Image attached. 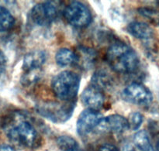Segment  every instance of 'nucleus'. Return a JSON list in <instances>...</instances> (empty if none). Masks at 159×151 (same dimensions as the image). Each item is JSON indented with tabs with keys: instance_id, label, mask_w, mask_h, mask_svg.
<instances>
[{
	"instance_id": "obj_1",
	"label": "nucleus",
	"mask_w": 159,
	"mask_h": 151,
	"mask_svg": "<svg viewBox=\"0 0 159 151\" xmlns=\"http://www.w3.org/2000/svg\"><path fill=\"white\" fill-rule=\"evenodd\" d=\"M2 128L7 137L20 146L34 148L38 147L41 138L26 115L13 112L8 115L2 122Z\"/></svg>"
},
{
	"instance_id": "obj_2",
	"label": "nucleus",
	"mask_w": 159,
	"mask_h": 151,
	"mask_svg": "<svg viewBox=\"0 0 159 151\" xmlns=\"http://www.w3.org/2000/svg\"><path fill=\"white\" fill-rule=\"evenodd\" d=\"M106 60L113 71L120 74L134 72L140 65L139 57L136 51L121 42L110 45L106 54Z\"/></svg>"
},
{
	"instance_id": "obj_3",
	"label": "nucleus",
	"mask_w": 159,
	"mask_h": 151,
	"mask_svg": "<svg viewBox=\"0 0 159 151\" xmlns=\"http://www.w3.org/2000/svg\"><path fill=\"white\" fill-rule=\"evenodd\" d=\"M80 82L79 74L71 71H65L53 78L51 89L59 100L71 102L77 96Z\"/></svg>"
},
{
	"instance_id": "obj_4",
	"label": "nucleus",
	"mask_w": 159,
	"mask_h": 151,
	"mask_svg": "<svg viewBox=\"0 0 159 151\" xmlns=\"http://www.w3.org/2000/svg\"><path fill=\"white\" fill-rule=\"evenodd\" d=\"M75 102H57L45 101L36 104L35 109L38 114L54 123H64L67 122L74 113Z\"/></svg>"
},
{
	"instance_id": "obj_5",
	"label": "nucleus",
	"mask_w": 159,
	"mask_h": 151,
	"mask_svg": "<svg viewBox=\"0 0 159 151\" xmlns=\"http://www.w3.org/2000/svg\"><path fill=\"white\" fill-rule=\"evenodd\" d=\"M64 16L69 24L77 28L86 27L92 21V14L89 8L80 2L74 1L64 10Z\"/></svg>"
},
{
	"instance_id": "obj_6",
	"label": "nucleus",
	"mask_w": 159,
	"mask_h": 151,
	"mask_svg": "<svg viewBox=\"0 0 159 151\" xmlns=\"http://www.w3.org/2000/svg\"><path fill=\"white\" fill-rule=\"evenodd\" d=\"M58 12L59 8L57 2L48 1L34 6L30 10V16L37 25L47 26L57 19Z\"/></svg>"
},
{
	"instance_id": "obj_7",
	"label": "nucleus",
	"mask_w": 159,
	"mask_h": 151,
	"mask_svg": "<svg viewBox=\"0 0 159 151\" xmlns=\"http://www.w3.org/2000/svg\"><path fill=\"white\" fill-rule=\"evenodd\" d=\"M122 99L125 102L137 105H150L153 101V95L150 90L138 82H132L122 91Z\"/></svg>"
},
{
	"instance_id": "obj_8",
	"label": "nucleus",
	"mask_w": 159,
	"mask_h": 151,
	"mask_svg": "<svg viewBox=\"0 0 159 151\" xmlns=\"http://www.w3.org/2000/svg\"><path fill=\"white\" fill-rule=\"evenodd\" d=\"M102 113L99 111L92 109H85L78 118L76 129L78 134L81 136H85L91 133L94 129L97 128L98 125L102 119Z\"/></svg>"
},
{
	"instance_id": "obj_9",
	"label": "nucleus",
	"mask_w": 159,
	"mask_h": 151,
	"mask_svg": "<svg viewBox=\"0 0 159 151\" xmlns=\"http://www.w3.org/2000/svg\"><path fill=\"white\" fill-rule=\"evenodd\" d=\"M102 133H123L130 129L128 119L118 114H113L103 117L97 127Z\"/></svg>"
},
{
	"instance_id": "obj_10",
	"label": "nucleus",
	"mask_w": 159,
	"mask_h": 151,
	"mask_svg": "<svg viewBox=\"0 0 159 151\" xmlns=\"http://www.w3.org/2000/svg\"><path fill=\"white\" fill-rule=\"evenodd\" d=\"M81 101L88 109L98 111L103 105L105 98L102 91L91 85L82 91Z\"/></svg>"
},
{
	"instance_id": "obj_11",
	"label": "nucleus",
	"mask_w": 159,
	"mask_h": 151,
	"mask_svg": "<svg viewBox=\"0 0 159 151\" xmlns=\"http://www.w3.org/2000/svg\"><path fill=\"white\" fill-rule=\"evenodd\" d=\"M46 53L43 51H34L23 57V70L25 73L38 71L46 61Z\"/></svg>"
},
{
	"instance_id": "obj_12",
	"label": "nucleus",
	"mask_w": 159,
	"mask_h": 151,
	"mask_svg": "<svg viewBox=\"0 0 159 151\" xmlns=\"http://www.w3.org/2000/svg\"><path fill=\"white\" fill-rule=\"evenodd\" d=\"M127 30L132 37L146 42L154 39L155 36V32L152 28L148 24L143 22H131L127 26Z\"/></svg>"
},
{
	"instance_id": "obj_13",
	"label": "nucleus",
	"mask_w": 159,
	"mask_h": 151,
	"mask_svg": "<svg viewBox=\"0 0 159 151\" xmlns=\"http://www.w3.org/2000/svg\"><path fill=\"white\" fill-rule=\"evenodd\" d=\"M75 53L76 54L75 64L82 69H89L96 62L97 53L92 48L80 46Z\"/></svg>"
},
{
	"instance_id": "obj_14",
	"label": "nucleus",
	"mask_w": 159,
	"mask_h": 151,
	"mask_svg": "<svg viewBox=\"0 0 159 151\" xmlns=\"http://www.w3.org/2000/svg\"><path fill=\"white\" fill-rule=\"evenodd\" d=\"M55 61L58 66L62 68L75 64L76 54L69 48H61L56 53Z\"/></svg>"
},
{
	"instance_id": "obj_15",
	"label": "nucleus",
	"mask_w": 159,
	"mask_h": 151,
	"mask_svg": "<svg viewBox=\"0 0 159 151\" xmlns=\"http://www.w3.org/2000/svg\"><path fill=\"white\" fill-rule=\"evenodd\" d=\"M92 85L103 91L113 86V78L104 71H98L92 77Z\"/></svg>"
},
{
	"instance_id": "obj_16",
	"label": "nucleus",
	"mask_w": 159,
	"mask_h": 151,
	"mask_svg": "<svg viewBox=\"0 0 159 151\" xmlns=\"http://www.w3.org/2000/svg\"><path fill=\"white\" fill-rule=\"evenodd\" d=\"M135 146L141 151H155L151 143L148 134L145 130H141L134 136Z\"/></svg>"
},
{
	"instance_id": "obj_17",
	"label": "nucleus",
	"mask_w": 159,
	"mask_h": 151,
	"mask_svg": "<svg viewBox=\"0 0 159 151\" xmlns=\"http://www.w3.org/2000/svg\"><path fill=\"white\" fill-rule=\"evenodd\" d=\"M15 19L5 7L0 6V32H6L13 27Z\"/></svg>"
},
{
	"instance_id": "obj_18",
	"label": "nucleus",
	"mask_w": 159,
	"mask_h": 151,
	"mask_svg": "<svg viewBox=\"0 0 159 151\" xmlns=\"http://www.w3.org/2000/svg\"><path fill=\"white\" fill-rule=\"evenodd\" d=\"M57 144L62 151H69L79 148V144L77 141L74 138L68 135H63L57 137Z\"/></svg>"
},
{
	"instance_id": "obj_19",
	"label": "nucleus",
	"mask_w": 159,
	"mask_h": 151,
	"mask_svg": "<svg viewBox=\"0 0 159 151\" xmlns=\"http://www.w3.org/2000/svg\"><path fill=\"white\" fill-rule=\"evenodd\" d=\"M138 12L152 23L159 26V12L158 10L149 7H141L138 9Z\"/></svg>"
},
{
	"instance_id": "obj_20",
	"label": "nucleus",
	"mask_w": 159,
	"mask_h": 151,
	"mask_svg": "<svg viewBox=\"0 0 159 151\" xmlns=\"http://www.w3.org/2000/svg\"><path fill=\"white\" fill-rule=\"evenodd\" d=\"M143 121H144V116L141 113L138 112L132 113L129 116L128 119L130 128L132 130H138L142 125Z\"/></svg>"
},
{
	"instance_id": "obj_21",
	"label": "nucleus",
	"mask_w": 159,
	"mask_h": 151,
	"mask_svg": "<svg viewBox=\"0 0 159 151\" xmlns=\"http://www.w3.org/2000/svg\"><path fill=\"white\" fill-rule=\"evenodd\" d=\"M7 65V59L4 53L0 50V74L4 72Z\"/></svg>"
},
{
	"instance_id": "obj_22",
	"label": "nucleus",
	"mask_w": 159,
	"mask_h": 151,
	"mask_svg": "<svg viewBox=\"0 0 159 151\" xmlns=\"http://www.w3.org/2000/svg\"><path fill=\"white\" fill-rule=\"evenodd\" d=\"M97 151H120V150L113 144H106L99 147Z\"/></svg>"
},
{
	"instance_id": "obj_23",
	"label": "nucleus",
	"mask_w": 159,
	"mask_h": 151,
	"mask_svg": "<svg viewBox=\"0 0 159 151\" xmlns=\"http://www.w3.org/2000/svg\"><path fill=\"white\" fill-rule=\"evenodd\" d=\"M0 151H15V150L11 146L7 145V144H3V145L0 146Z\"/></svg>"
},
{
	"instance_id": "obj_24",
	"label": "nucleus",
	"mask_w": 159,
	"mask_h": 151,
	"mask_svg": "<svg viewBox=\"0 0 159 151\" xmlns=\"http://www.w3.org/2000/svg\"><path fill=\"white\" fill-rule=\"evenodd\" d=\"M124 151H136L134 148L133 146L130 145V144H128V145H126L125 147H124Z\"/></svg>"
},
{
	"instance_id": "obj_25",
	"label": "nucleus",
	"mask_w": 159,
	"mask_h": 151,
	"mask_svg": "<svg viewBox=\"0 0 159 151\" xmlns=\"http://www.w3.org/2000/svg\"><path fill=\"white\" fill-rule=\"evenodd\" d=\"M69 151H83V150H80L79 148H76V149H74V150H69Z\"/></svg>"
},
{
	"instance_id": "obj_26",
	"label": "nucleus",
	"mask_w": 159,
	"mask_h": 151,
	"mask_svg": "<svg viewBox=\"0 0 159 151\" xmlns=\"http://www.w3.org/2000/svg\"><path fill=\"white\" fill-rule=\"evenodd\" d=\"M157 150L159 151V140L158 141V143H157Z\"/></svg>"
}]
</instances>
